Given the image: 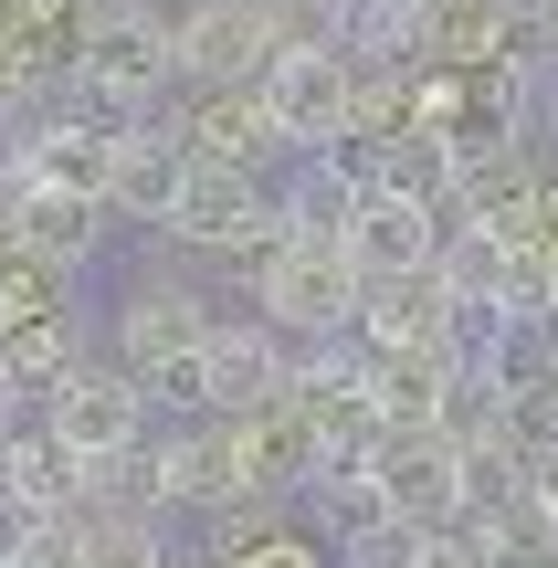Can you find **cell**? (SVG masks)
<instances>
[{"mask_svg": "<svg viewBox=\"0 0 558 568\" xmlns=\"http://www.w3.org/2000/svg\"><path fill=\"white\" fill-rule=\"evenodd\" d=\"M358 305H369V284L327 243H274L253 264V326H274V337H358Z\"/></svg>", "mask_w": 558, "mask_h": 568, "instance_id": "obj_1", "label": "cell"}, {"mask_svg": "<svg viewBox=\"0 0 558 568\" xmlns=\"http://www.w3.org/2000/svg\"><path fill=\"white\" fill-rule=\"evenodd\" d=\"M264 21H253V0H190V11H169V84L180 95H243V84H264Z\"/></svg>", "mask_w": 558, "mask_h": 568, "instance_id": "obj_2", "label": "cell"}, {"mask_svg": "<svg viewBox=\"0 0 558 568\" xmlns=\"http://www.w3.org/2000/svg\"><path fill=\"white\" fill-rule=\"evenodd\" d=\"M159 232L190 243V253H243V264H264V253L285 243V232H274V190L264 180H232V169H190Z\"/></svg>", "mask_w": 558, "mask_h": 568, "instance_id": "obj_3", "label": "cell"}, {"mask_svg": "<svg viewBox=\"0 0 558 568\" xmlns=\"http://www.w3.org/2000/svg\"><path fill=\"white\" fill-rule=\"evenodd\" d=\"M42 422H53V443L74 453V464H105V453L148 443V389L126 379L116 358H74V379L42 400Z\"/></svg>", "mask_w": 558, "mask_h": 568, "instance_id": "obj_4", "label": "cell"}, {"mask_svg": "<svg viewBox=\"0 0 558 568\" xmlns=\"http://www.w3.org/2000/svg\"><path fill=\"white\" fill-rule=\"evenodd\" d=\"M201 337H211V295H190V284L148 274V284H126V295H116V368L138 389L169 379V368H190V358H201Z\"/></svg>", "mask_w": 558, "mask_h": 568, "instance_id": "obj_5", "label": "cell"}, {"mask_svg": "<svg viewBox=\"0 0 558 568\" xmlns=\"http://www.w3.org/2000/svg\"><path fill=\"white\" fill-rule=\"evenodd\" d=\"M253 95H264L285 159H327L348 138V53H274Z\"/></svg>", "mask_w": 558, "mask_h": 568, "instance_id": "obj_6", "label": "cell"}, {"mask_svg": "<svg viewBox=\"0 0 558 568\" xmlns=\"http://www.w3.org/2000/svg\"><path fill=\"white\" fill-rule=\"evenodd\" d=\"M169 138H180V159L190 169H232V180H264L274 190V159H285V138H274V116H264V95H190L180 116H159Z\"/></svg>", "mask_w": 558, "mask_h": 568, "instance_id": "obj_7", "label": "cell"}, {"mask_svg": "<svg viewBox=\"0 0 558 568\" xmlns=\"http://www.w3.org/2000/svg\"><path fill=\"white\" fill-rule=\"evenodd\" d=\"M148 474H159V506L169 516H222L243 506V464H232V422H169L148 432Z\"/></svg>", "mask_w": 558, "mask_h": 568, "instance_id": "obj_8", "label": "cell"}, {"mask_svg": "<svg viewBox=\"0 0 558 568\" xmlns=\"http://www.w3.org/2000/svg\"><path fill=\"white\" fill-rule=\"evenodd\" d=\"M369 485H379V506L400 516V527H454L464 516V453L454 443H433V432H390V443L369 453Z\"/></svg>", "mask_w": 558, "mask_h": 568, "instance_id": "obj_9", "label": "cell"}, {"mask_svg": "<svg viewBox=\"0 0 558 568\" xmlns=\"http://www.w3.org/2000/svg\"><path fill=\"white\" fill-rule=\"evenodd\" d=\"M232 464H243V495L295 506V495L316 485V464H327V443H316L306 400H274V410H253V422H232Z\"/></svg>", "mask_w": 558, "mask_h": 568, "instance_id": "obj_10", "label": "cell"}, {"mask_svg": "<svg viewBox=\"0 0 558 568\" xmlns=\"http://www.w3.org/2000/svg\"><path fill=\"white\" fill-rule=\"evenodd\" d=\"M433 243H443V211H422V201H390V190H369V201L348 211V264H358V284L433 274Z\"/></svg>", "mask_w": 558, "mask_h": 568, "instance_id": "obj_11", "label": "cell"}, {"mask_svg": "<svg viewBox=\"0 0 558 568\" xmlns=\"http://www.w3.org/2000/svg\"><path fill=\"white\" fill-rule=\"evenodd\" d=\"M443 337H454V295L433 274L369 284V305H358V347L369 358H443Z\"/></svg>", "mask_w": 558, "mask_h": 568, "instance_id": "obj_12", "label": "cell"}, {"mask_svg": "<svg viewBox=\"0 0 558 568\" xmlns=\"http://www.w3.org/2000/svg\"><path fill=\"white\" fill-rule=\"evenodd\" d=\"M190 159L169 126H138V138H116V180H105V211L116 222H169V201H180Z\"/></svg>", "mask_w": 558, "mask_h": 568, "instance_id": "obj_13", "label": "cell"}, {"mask_svg": "<svg viewBox=\"0 0 558 568\" xmlns=\"http://www.w3.org/2000/svg\"><path fill=\"white\" fill-rule=\"evenodd\" d=\"M105 222H116L105 201H63V190H21V201H11L21 253H42V264H63V274H74V264H95Z\"/></svg>", "mask_w": 558, "mask_h": 568, "instance_id": "obj_14", "label": "cell"}, {"mask_svg": "<svg viewBox=\"0 0 558 568\" xmlns=\"http://www.w3.org/2000/svg\"><path fill=\"white\" fill-rule=\"evenodd\" d=\"M506 264H517V243H496L475 222H443V243H433V284L475 316H506Z\"/></svg>", "mask_w": 558, "mask_h": 568, "instance_id": "obj_15", "label": "cell"}, {"mask_svg": "<svg viewBox=\"0 0 558 568\" xmlns=\"http://www.w3.org/2000/svg\"><path fill=\"white\" fill-rule=\"evenodd\" d=\"M433 443H454V453L506 443V368H454V379H443V400H433Z\"/></svg>", "mask_w": 558, "mask_h": 568, "instance_id": "obj_16", "label": "cell"}, {"mask_svg": "<svg viewBox=\"0 0 558 568\" xmlns=\"http://www.w3.org/2000/svg\"><path fill=\"white\" fill-rule=\"evenodd\" d=\"M74 358H84V347L63 337V316H53V326H21V337H0V379H11V400H21V410L53 400V389L74 379Z\"/></svg>", "mask_w": 558, "mask_h": 568, "instance_id": "obj_17", "label": "cell"}, {"mask_svg": "<svg viewBox=\"0 0 558 568\" xmlns=\"http://www.w3.org/2000/svg\"><path fill=\"white\" fill-rule=\"evenodd\" d=\"M306 506H316V527H327V548H358V537H369V527H390V506H379L369 464H316Z\"/></svg>", "mask_w": 558, "mask_h": 568, "instance_id": "obj_18", "label": "cell"}, {"mask_svg": "<svg viewBox=\"0 0 558 568\" xmlns=\"http://www.w3.org/2000/svg\"><path fill=\"white\" fill-rule=\"evenodd\" d=\"M253 21H264V53H348L358 0H253Z\"/></svg>", "mask_w": 558, "mask_h": 568, "instance_id": "obj_19", "label": "cell"}, {"mask_svg": "<svg viewBox=\"0 0 558 568\" xmlns=\"http://www.w3.org/2000/svg\"><path fill=\"white\" fill-rule=\"evenodd\" d=\"M211 568H327V548L295 537V527H274V537H253V548H232V558H211Z\"/></svg>", "mask_w": 558, "mask_h": 568, "instance_id": "obj_20", "label": "cell"}, {"mask_svg": "<svg viewBox=\"0 0 558 568\" xmlns=\"http://www.w3.org/2000/svg\"><path fill=\"white\" fill-rule=\"evenodd\" d=\"M358 11H369V21H400V32H412V21L433 11V0H358Z\"/></svg>", "mask_w": 558, "mask_h": 568, "instance_id": "obj_21", "label": "cell"}, {"mask_svg": "<svg viewBox=\"0 0 558 568\" xmlns=\"http://www.w3.org/2000/svg\"><path fill=\"white\" fill-rule=\"evenodd\" d=\"M527 495H538V506H548V527H558V453L538 464V485H527Z\"/></svg>", "mask_w": 558, "mask_h": 568, "instance_id": "obj_22", "label": "cell"}, {"mask_svg": "<svg viewBox=\"0 0 558 568\" xmlns=\"http://www.w3.org/2000/svg\"><path fill=\"white\" fill-rule=\"evenodd\" d=\"M548 368H558V326H548Z\"/></svg>", "mask_w": 558, "mask_h": 568, "instance_id": "obj_23", "label": "cell"}, {"mask_svg": "<svg viewBox=\"0 0 558 568\" xmlns=\"http://www.w3.org/2000/svg\"><path fill=\"white\" fill-rule=\"evenodd\" d=\"M159 11H190V0H159Z\"/></svg>", "mask_w": 558, "mask_h": 568, "instance_id": "obj_24", "label": "cell"}]
</instances>
